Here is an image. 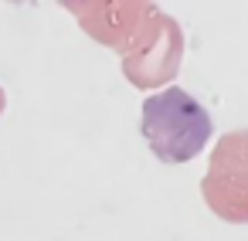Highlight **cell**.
<instances>
[{
  "label": "cell",
  "mask_w": 248,
  "mask_h": 241,
  "mask_svg": "<svg viewBox=\"0 0 248 241\" xmlns=\"http://www.w3.org/2000/svg\"><path fill=\"white\" fill-rule=\"evenodd\" d=\"M140 129H143V139L150 143L153 156L160 163L177 166V163L194 160L207 146L214 122L190 92H184L180 85H170L163 92H153L143 102Z\"/></svg>",
  "instance_id": "6da1fadb"
},
{
  "label": "cell",
  "mask_w": 248,
  "mask_h": 241,
  "mask_svg": "<svg viewBox=\"0 0 248 241\" xmlns=\"http://www.w3.org/2000/svg\"><path fill=\"white\" fill-rule=\"evenodd\" d=\"M201 197L221 221L248 224V129H231L214 143Z\"/></svg>",
  "instance_id": "7a4b0ae2"
},
{
  "label": "cell",
  "mask_w": 248,
  "mask_h": 241,
  "mask_svg": "<svg viewBox=\"0 0 248 241\" xmlns=\"http://www.w3.org/2000/svg\"><path fill=\"white\" fill-rule=\"evenodd\" d=\"M119 58H123V75L136 89H156V85L173 82V75L180 72V58H184L180 21L156 11Z\"/></svg>",
  "instance_id": "3957f363"
},
{
  "label": "cell",
  "mask_w": 248,
  "mask_h": 241,
  "mask_svg": "<svg viewBox=\"0 0 248 241\" xmlns=\"http://www.w3.org/2000/svg\"><path fill=\"white\" fill-rule=\"evenodd\" d=\"M78 24L82 31L106 45V48H116L119 55L129 48V41L146 28V21L160 11L156 4H62Z\"/></svg>",
  "instance_id": "277c9868"
},
{
  "label": "cell",
  "mask_w": 248,
  "mask_h": 241,
  "mask_svg": "<svg viewBox=\"0 0 248 241\" xmlns=\"http://www.w3.org/2000/svg\"><path fill=\"white\" fill-rule=\"evenodd\" d=\"M4 105H7V95H4V89H0V116H4Z\"/></svg>",
  "instance_id": "5b68a950"
}]
</instances>
